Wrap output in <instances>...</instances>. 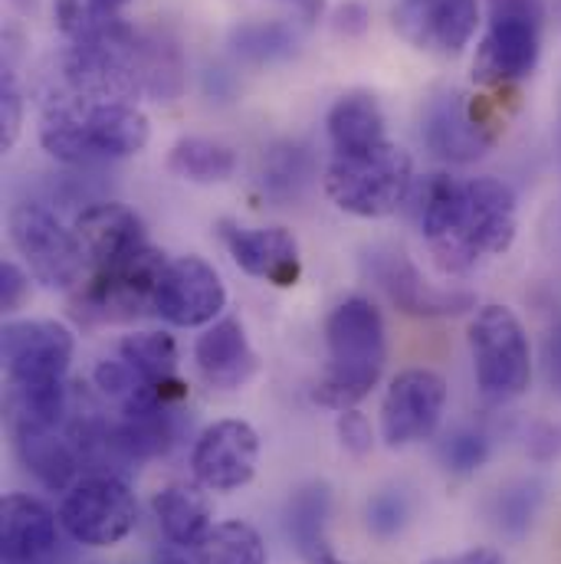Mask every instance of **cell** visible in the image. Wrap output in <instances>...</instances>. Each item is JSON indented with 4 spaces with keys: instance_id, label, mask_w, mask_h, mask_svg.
I'll list each match as a JSON object with an SVG mask.
<instances>
[{
    "instance_id": "24",
    "label": "cell",
    "mask_w": 561,
    "mask_h": 564,
    "mask_svg": "<svg viewBox=\"0 0 561 564\" xmlns=\"http://www.w3.org/2000/svg\"><path fill=\"white\" fill-rule=\"evenodd\" d=\"M119 358H126L141 378L158 388L168 401L184 398V384L177 378V345L164 332H136L122 338Z\"/></svg>"
},
{
    "instance_id": "42",
    "label": "cell",
    "mask_w": 561,
    "mask_h": 564,
    "mask_svg": "<svg viewBox=\"0 0 561 564\" xmlns=\"http://www.w3.org/2000/svg\"><path fill=\"white\" fill-rule=\"evenodd\" d=\"M309 564H345V562H338L332 552H322V555H315V558H309Z\"/></svg>"
},
{
    "instance_id": "12",
    "label": "cell",
    "mask_w": 561,
    "mask_h": 564,
    "mask_svg": "<svg viewBox=\"0 0 561 564\" xmlns=\"http://www.w3.org/2000/svg\"><path fill=\"white\" fill-rule=\"evenodd\" d=\"M446 411V381L430 368L401 371L381 404V436L388 446H411L436 433Z\"/></svg>"
},
{
    "instance_id": "10",
    "label": "cell",
    "mask_w": 561,
    "mask_h": 564,
    "mask_svg": "<svg viewBox=\"0 0 561 564\" xmlns=\"http://www.w3.org/2000/svg\"><path fill=\"white\" fill-rule=\"evenodd\" d=\"M60 522L79 545L112 549L139 525V502L126 479L83 476L63 496Z\"/></svg>"
},
{
    "instance_id": "5",
    "label": "cell",
    "mask_w": 561,
    "mask_h": 564,
    "mask_svg": "<svg viewBox=\"0 0 561 564\" xmlns=\"http://www.w3.org/2000/svg\"><path fill=\"white\" fill-rule=\"evenodd\" d=\"M411 187L414 161L395 141L355 154H335L325 167V194L332 204L362 220L391 217L408 200Z\"/></svg>"
},
{
    "instance_id": "37",
    "label": "cell",
    "mask_w": 561,
    "mask_h": 564,
    "mask_svg": "<svg viewBox=\"0 0 561 564\" xmlns=\"http://www.w3.org/2000/svg\"><path fill=\"white\" fill-rule=\"evenodd\" d=\"M542 365H546V378L552 384V391L561 394V322H555L546 335L542 345Z\"/></svg>"
},
{
    "instance_id": "30",
    "label": "cell",
    "mask_w": 561,
    "mask_h": 564,
    "mask_svg": "<svg viewBox=\"0 0 561 564\" xmlns=\"http://www.w3.org/2000/svg\"><path fill=\"white\" fill-rule=\"evenodd\" d=\"M309 177V154L299 144H277L263 158V187L273 197H295Z\"/></svg>"
},
{
    "instance_id": "15",
    "label": "cell",
    "mask_w": 561,
    "mask_h": 564,
    "mask_svg": "<svg viewBox=\"0 0 561 564\" xmlns=\"http://www.w3.org/2000/svg\"><path fill=\"white\" fill-rule=\"evenodd\" d=\"M257 463L260 436L247 421H217L191 449V469L211 492H234L247 486L257 476Z\"/></svg>"
},
{
    "instance_id": "17",
    "label": "cell",
    "mask_w": 561,
    "mask_h": 564,
    "mask_svg": "<svg viewBox=\"0 0 561 564\" xmlns=\"http://www.w3.org/2000/svg\"><path fill=\"white\" fill-rule=\"evenodd\" d=\"M220 237L234 257V263L277 289H289L302 276V253L299 240L285 227H237L220 224Z\"/></svg>"
},
{
    "instance_id": "20",
    "label": "cell",
    "mask_w": 561,
    "mask_h": 564,
    "mask_svg": "<svg viewBox=\"0 0 561 564\" xmlns=\"http://www.w3.org/2000/svg\"><path fill=\"white\" fill-rule=\"evenodd\" d=\"M194 365L217 391H240L260 368V358L240 318H220L194 341Z\"/></svg>"
},
{
    "instance_id": "35",
    "label": "cell",
    "mask_w": 561,
    "mask_h": 564,
    "mask_svg": "<svg viewBox=\"0 0 561 564\" xmlns=\"http://www.w3.org/2000/svg\"><path fill=\"white\" fill-rule=\"evenodd\" d=\"M338 440H342V446L352 456H365L371 449V443H375L371 423L365 421V414H358L355 408H348V411L338 414Z\"/></svg>"
},
{
    "instance_id": "7",
    "label": "cell",
    "mask_w": 561,
    "mask_h": 564,
    "mask_svg": "<svg viewBox=\"0 0 561 564\" xmlns=\"http://www.w3.org/2000/svg\"><path fill=\"white\" fill-rule=\"evenodd\" d=\"M546 0H489L486 36L473 59V83L513 86L536 73L542 56Z\"/></svg>"
},
{
    "instance_id": "22",
    "label": "cell",
    "mask_w": 561,
    "mask_h": 564,
    "mask_svg": "<svg viewBox=\"0 0 561 564\" xmlns=\"http://www.w3.org/2000/svg\"><path fill=\"white\" fill-rule=\"evenodd\" d=\"M325 132L335 154H355L368 151L381 141H388L385 109L371 93H345L335 99V106L325 116Z\"/></svg>"
},
{
    "instance_id": "38",
    "label": "cell",
    "mask_w": 561,
    "mask_h": 564,
    "mask_svg": "<svg viewBox=\"0 0 561 564\" xmlns=\"http://www.w3.org/2000/svg\"><path fill=\"white\" fill-rule=\"evenodd\" d=\"M427 564H506L503 555L496 549H470V552H460V555H450V558H436V562Z\"/></svg>"
},
{
    "instance_id": "13",
    "label": "cell",
    "mask_w": 561,
    "mask_h": 564,
    "mask_svg": "<svg viewBox=\"0 0 561 564\" xmlns=\"http://www.w3.org/2000/svg\"><path fill=\"white\" fill-rule=\"evenodd\" d=\"M227 305V289L217 270L201 257L168 260L161 282L154 289V315L177 328L214 325Z\"/></svg>"
},
{
    "instance_id": "4",
    "label": "cell",
    "mask_w": 561,
    "mask_h": 564,
    "mask_svg": "<svg viewBox=\"0 0 561 564\" xmlns=\"http://www.w3.org/2000/svg\"><path fill=\"white\" fill-rule=\"evenodd\" d=\"M328 365L312 398L322 408L348 411L371 394L388 361V332L378 305L365 295H352L325 318Z\"/></svg>"
},
{
    "instance_id": "3",
    "label": "cell",
    "mask_w": 561,
    "mask_h": 564,
    "mask_svg": "<svg viewBox=\"0 0 561 564\" xmlns=\"http://www.w3.org/2000/svg\"><path fill=\"white\" fill-rule=\"evenodd\" d=\"M151 126L132 102L66 96L40 119V144L63 164H99L144 151Z\"/></svg>"
},
{
    "instance_id": "39",
    "label": "cell",
    "mask_w": 561,
    "mask_h": 564,
    "mask_svg": "<svg viewBox=\"0 0 561 564\" xmlns=\"http://www.w3.org/2000/svg\"><path fill=\"white\" fill-rule=\"evenodd\" d=\"M365 20H368V13H365L362 3H345L338 10V30H345V33H362L365 30Z\"/></svg>"
},
{
    "instance_id": "32",
    "label": "cell",
    "mask_w": 561,
    "mask_h": 564,
    "mask_svg": "<svg viewBox=\"0 0 561 564\" xmlns=\"http://www.w3.org/2000/svg\"><path fill=\"white\" fill-rule=\"evenodd\" d=\"M440 459H443V466L450 473L470 476L479 466H486V459H489V440H486V433H479L473 426H460V430H453V433L443 436Z\"/></svg>"
},
{
    "instance_id": "1",
    "label": "cell",
    "mask_w": 561,
    "mask_h": 564,
    "mask_svg": "<svg viewBox=\"0 0 561 564\" xmlns=\"http://www.w3.org/2000/svg\"><path fill=\"white\" fill-rule=\"evenodd\" d=\"M421 224L440 270L466 273L513 247L516 194L496 177L456 181L433 174L423 191Z\"/></svg>"
},
{
    "instance_id": "6",
    "label": "cell",
    "mask_w": 561,
    "mask_h": 564,
    "mask_svg": "<svg viewBox=\"0 0 561 564\" xmlns=\"http://www.w3.org/2000/svg\"><path fill=\"white\" fill-rule=\"evenodd\" d=\"M473 375L483 401L509 404L529 391L532 345L509 305H483L470 322Z\"/></svg>"
},
{
    "instance_id": "8",
    "label": "cell",
    "mask_w": 561,
    "mask_h": 564,
    "mask_svg": "<svg viewBox=\"0 0 561 564\" xmlns=\"http://www.w3.org/2000/svg\"><path fill=\"white\" fill-rule=\"evenodd\" d=\"M10 243L23 257L30 276L46 289H76L86 276V253L76 237L46 204L23 200L7 217Z\"/></svg>"
},
{
    "instance_id": "14",
    "label": "cell",
    "mask_w": 561,
    "mask_h": 564,
    "mask_svg": "<svg viewBox=\"0 0 561 564\" xmlns=\"http://www.w3.org/2000/svg\"><path fill=\"white\" fill-rule=\"evenodd\" d=\"M391 20L398 36L414 50L460 56L479 26V0H401Z\"/></svg>"
},
{
    "instance_id": "43",
    "label": "cell",
    "mask_w": 561,
    "mask_h": 564,
    "mask_svg": "<svg viewBox=\"0 0 561 564\" xmlns=\"http://www.w3.org/2000/svg\"><path fill=\"white\" fill-rule=\"evenodd\" d=\"M3 564H10V562H3Z\"/></svg>"
},
{
    "instance_id": "31",
    "label": "cell",
    "mask_w": 561,
    "mask_h": 564,
    "mask_svg": "<svg viewBox=\"0 0 561 564\" xmlns=\"http://www.w3.org/2000/svg\"><path fill=\"white\" fill-rule=\"evenodd\" d=\"M539 486L536 482H516L509 489H503L496 499H493V519L503 532L509 535H522L532 519H536V509H539Z\"/></svg>"
},
{
    "instance_id": "19",
    "label": "cell",
    "mask_w": 561,
    "mask_h": 564,
    "mask_svg": "<svg viewBox=\"0 0 561 564\" xmlns=\"http://www.w3.org/2000/svg\"><path fill=\"white\" fill-rule=\"evenodd\" d=\"M73 230H76V237L83 243L86 270L119 263V260H126V257H132V253L148 247V234H144V224H141L139 214L129 210L126 204H116V200L89 204L76 217Z\"/></svg>"
},
{
    "instance_id": "21",
    "label": "cell",
    "mask_w": 561,
    "mask_h": 564,
    "mask_svg": "<svg viewBox=\"0 0 561 564\" xmlns=\"http://www.w3.org/2000/svg\"><path fill=\"white\" fill-rule=\"evenodd\" d=\"M13 423V446L26 473L46 486L50 492H69L76 486L79 456L69 443V436L56 433V426L33 421H10Z\"/></svg>"
},
{
    "instance_id": "16",
    "label": "cell",
    "mask_w": 561,
    "mask_h": 564,
    "mask_svg": "<svg viewBox=\"0 0 561 564\" xmlns=\"http://www.w3.org/2000/svg\"><path fill=\"white\" fill-rule=\"evenodd\" d=\"M365 270L368 276L378 282V289L408 315L418 318H440V315H460L466 308L476 305V299L470 292H453V289H436L423 280L421 270L411 263V257L404 250H371L365 257Z\"/></svg>"
},
{
    "instance_id": "27",
    "label": "cell",
    "mask_w": 561,
    "mask_h": 564,
    "mask_svg": "<svg viewBox=\"0 0 561 564\" xmlns=\"http://www.w3.org/2000/svg\"><path fill=\"white\" fill-rule=\"evenodd\" d=\"M126 3L129 0H53V17L69 43H89L126 26Z\"/></svg>"
},
{
    "instance_id": "34",
    "label": "cell",
    "mask_w": 561,
    "mask_h": 564,
    "mask_svg": "<svg viewBox=\"0 0 561 564\" xmlns=\"http://www.w3.org/2000/svg\"><path fill=\"white\" fill-rule=\"evenodd\" d=\"M20 129H23V93L7 63L3 76H0V144H3V151H10L17 144Z\"/></svg>"
},
{
    "instance_id": "40",
    "label": "cell",
    "mask_w": 561,
    "mask_h": 564,
    "mask_svg": "<svg viewBox=\"0 0 561 564\" xmlns=\"http://www.w3.org/2000/svg\"><path fill=\"white\" fill-rule=\"evenodd\" d=\"M289 3H292L305 20H315V17L322 13V0H289Z\"/></svg>"
},
{
    "instance_id": "29",
    "label": "cell",
    "mask_w": 561,
    "mask_h": 564,
    "mask_svg": "<svg viewBox=\"0 0 561 564\" xmlns=\"http://www.w3.org/2000/svg\"><path fill=\"white\" fill-rule=\"evenodd\" d=\"M295 33L285 23H244L234 30V53L250 63H277L292 56Z\"/></svg>"
},
{
    "instance_id": "41",
    "label": "cell",
    "mask_w": 561,
    "mask_h": 564,
    "mask_svg": "<svg viewBox=\"0 0 561 564\" xmlns=\"http://www.w3.org/2000/svg\"><path fill=\"white\" fill-rule=\"evenodd\" d=\"M154 564H187L181 555H174V552H161V555H154Z\"/></svg>"
},
{
    "instance_id": "36",
    "label": "cell",
    "mask_w": 561,
    "mask_h": 564,
    "mask_svg": "<svg viewBox=\"0 0 561 564\" xmlns=\"http://www.w3.org/2000/svg\"><path fill=\"white\" fill-rule=\"evenodd\" d=\"M26 289L30 285H26V276H23L20 267H13V263H3L0 267V308L3 312H13L23 302Z\"/></svg>"
},
{
    "instance_id": "9",
    "label": "cell",
    "mask_w": 561,
    "mask_h": 564,
    "mask_svg": "<svg viewBox=\"0 0 561 564\" xmlns=\"http://www.w3.org/2000/svg\"><path fill=\"white\" fill-rule=\"evenodd\" d=\"M164 267V253L151 243L119 263L93 267L79 282L76 312L93 322H132L148 308L154 312V289Z\"/></svg>"
},
{
    "instance_id": "11",
    "label": "cell",
    "mask_w": 561,
    "mask_h": 564,
    "mask_svg": "<svg viewBox=\"0 0 561 564\" xmlns=\"http://www.w3.org/2000/svg\"><path fill=\"white\" fill-rule=\"evenodd\" d=\"M503 119L496 116L493 102L479 96L450 93L430 102L423 116V144L453 164L479 161L503 135Z\"/></svg>"
},
{
    "instance_id": "18",
    "label": "cell",
    "mask_w": 561,
    "mask_h": 564,
    "mask_svg": "<svg viewBox=\"0 0 561 564\" xmlns=\"http://www.w3.org/2000/svg\"><path fill=\"white\" fill-rule=\"evenodd\" d=\"M60 519L33 496L0 502V555L10 564H50L60 552Z\"/></svg>"
},
{
    "instance_id": "28",
    "label": "cell",
    "mask_w": 561,
    "mask_h": 564,
    "mask_svg": "<svg viewBox=\"0 0 561 564\" xmlns=\"http://www.w3.org/2000/svg\"><path fill=\"white\" fill-rule=\"evenodd\" d=\"M197 564H270L260 532L247 522H220L197 545Z\"/></svg>"
},
{
    "instance_id": "23",
    "label": "cell",
    "mask_w": 561,
    "mask_h": 564,
    "mask_svg": "<svg viewBox=\"0 0 561 564\" xmlns=\"http://www.w3.org/2000/svg\"><path fill=\"white\" fill-rule=\"evenodd\" d=\"M151 509H154V519H158L164 539L177 549H197L214 529L211 502L194 486H181V482L164 486L154 496Z\"/></svg>"
},
{
    "instance_id": "25",
    "label": "cell",
    "mask_w": 561,
    "mask_h": 564,
    "mask_svg": "<svg viewBox=\"0 0 561 564\" xmlns=\"http://www.w3.org/2000/svg\"><path fill=\"white\" fill-rule=\"evenodd\" d=\"M168 171L191 184H224L237 171V154L224 141L191 135L171 144Z\"/></svg>"
},
{
    "instance_id": "2",
    "label": "cell",
    "mask_w": 561,
    "mask_h": 564,
    "mask_svg": "<svg viewBox=\"0 0 561 564\" xmlns=\"http://www.w3.org/2000/svg\"><path fill=\"white\" fill-rule=\"evenodd\" d=\"M0 351L10 384V421H33L46 426L66 423V371L73 361V332L53 318L7 322Z\"/></svg>"
},
{
    "instance_id": "26",
    "label": "cell",
    "mask_w": 561,
    "mask_h": 564,
    "mask_svg": "<svg viewBox=\"0 0 561 564\" xmlns=\"http://www.w3.org/2000/svg\"><path fill=\"white\" fill-rule=\"evenodd\" d=\"M328 512H332V492L325 482H309L302 486L285 509V529L289 539L295 542V549L305 558H315L325 549V525H328Z\"/></svg>"
},
{
    "instance_id": "33",
    "label": "cell",
    "mask_w": 561,
    "mask_h": 564,
    "mask_svg": "<svg viewBox=\"0 0 561 564\" xmlns=\"http://www.w3.org/2000/svg\"><path fill=\"white\" fill-rule=\"evenodd\" d=\"M408 519H411V499L404 489H381L368 502V529L378 539H395L398 532H404Z\"/></svg>"
}]
</instances>
